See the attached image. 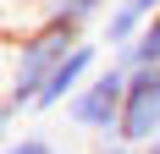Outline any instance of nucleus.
I'll return each mask as SVG.
<instances>
[{
    "label": "nucleus",
    "mask_w": 160,
    "mask_h": 154,
    "mask_svg": "<svg viewBox=\"0 0 160 154\" xmlns=\"http://www.w3.org/2000/svg\"><path fill=\"white\" fill-rule=\"evenodd\" d=\"M111 6L116 0H44L39 28H61V33H72V39H83V28H88V22H105Z\"/></svg>",
    "instance_id": "6"
},
{
    "label": "nucleus",
    "mask_w": 160,
    "mask_h": 154,
    "mask_svg": "<svg viewBox=\"0 0 160 154\" xmlns=\"http://www.w3.org/2000/svg\"><path fill=\"white\" fill-rule=\"evenodd\" d=\"M155 138H160V66H132V77H127V105H122V127H116V143L149 149Z\"/></svg>",
    "instance_id": "3"
},
{
    "label": "nucleus",
    "mask_w": 160,
    "mask_h": 154,
    "mask_svg": "<svg viewBox=\"0 0 160 154\" xmlns=\"http://www.w3.org/2000/svg\"><path fill=\"white\" fill-rule=\"evenodd\" d=\"M99 154H144V149H132V143H105Z\"/></svg>",
    "instance_id": "9"
},
{
    "label": "nucleus",
    "mask_w": 160,
    "mask_h": 154,
    "mask_svg": "<svg viewBox=\"0 0 160 154\" xmlns=\"http://www.w3.org/2000/svg\"><path fill=\"white\" fill-rule=\"evenodd\" d=\"M127 77H132V66L105 61L72 99H66V121L78 127V132H88V138H99V143H116L122 105H127Z\"/></svg>",
    "instance_id": "2"
},
{
    "label": "nucleus",
    "mask_w": 160,
    "mask_h": 154,
    "mask_svg": "<svg viewBox=\"0 0 160 154\" xmlns=\"http://www.w3.org/2000/svg\"><path fill=\"white\" fill-rule=\"evenodd\" d=\"M155 11H160V0H116L111 11H105V22H99V28H105L111 55H116V50H127L132 39L149 28V17H155Z\"/></svg>",
    "instance_id": "5"
},
{
    "label": "nucleus",
    "mask_w": 160,
    "mask_h": 154,
    "mask_svg": "<svg viewBox=\"0 0 160 154\" xmlns=\"http://www.w3.org/2000/svg\"><path fill=\"white\" fill-rule=\"evenodd\" d=\"M99 44H88V39H78V44H72V55H66L61 66H55V72H50V83H44V94H39V116H50V110H66V99H72V94L83 88V83H88V77L99 72Z\"/></svg>",
    "instance_id": "4"
},
{
    "label": "nucleus",
    "mask_w": 160,
    "mask_h": 154,
    "mask_svg": "<svg viewBox=\"0 0 160 154\" xmlns=\"http://www.w3.org/2000/svg\"><path fill=\"white\" fill-rule=\"evenodd\" d=\"M111 61H122V66H160V11L149 17V28L138 33L127 50H116Z\"/></svg>",
    "instance_id": "7"
},
{
    "label": "nucleus",
    "mask_w": 160,
    "mask_h": 154,
    "mask_svg": "<svg viewBox=\"0 0 160 154\" xmlns=\"http://www.w3.org/2000/svg\"><path fill=\"white\" fill-rule=\"evenodd\" d=\"M0 154H61V149H55V138H50V132H39V127H33V132L6 138V149H0Z\"/></svg>",
    "instance_id": "8"
},
{
    "label": "nucleus",
    "mask_w": 160,
    "mask_h": 154,
    "mask_svg": "<svg viewBox=\"0 0 160 154\" xmlns=\"http://www.w3.org/2000/svg\"><path fill=\"white\" fill-rule=\"evenodd\" d=\"M144 154H160V138H155V143H149V149H144Z\"/></svg>",
    "instance_id": "10"
},
{
    "label": "nucleus",
    "mask_w": 160,
    "mask_h": 154,
    "mask_svg": "<svg viewBox=\"0 0 160 154\" xmlns=\"http://www.w3.org/2000/svg\"><path fill=\"white\" fill-rule=\"evenodd\" d=\"M72 33H61V28H33V33H22L11 44V72H6V105H0V121L6 127H17V116L22 110H33L39 105V94H44V83H50V72L72 55Z\"/></svg>",
    "instance_id": "1"
}]
</instances>
